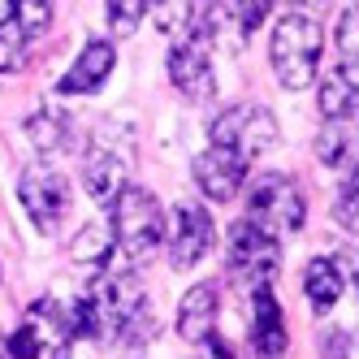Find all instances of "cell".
Masks as SVG:
<instances>
[{"mask_svg":"<svg viewBox=\"0 0 359 359\" xmlns=\"http://www.w3.org/2000/svg\"><path fill=\"white\" fill-rule=\"evenodd\" d=\"M69 320L74 333H87L95 342H126V346H147L161 333V320L130 273L91 277V286L69 307Z\"/></svg>","mask_w":359,"mask_h":359,"instance_id":"cell-1","label":"cell"},{"mask_svg":"<svg viewBox=\"0 0 359 359\" xmlns=\"http://www.w3.org/2000/svg\"><path fill=\"white\" fill-rule=\"evenodd\" d=\"M113 247H121V255L130 264H147L156 247L165 243V208L161 199L143 191V187H121L113 195Z\"/></svg>","mask_w":359,"mask_h":359,"instance_id":"cell-2","label":"cell"},{"mask_svg":"<svg viewBox=\"0 0 359 359\" xmlns=\"http://www.w3.org/2000/svg\"><path fill=\"white\" fill-rule=\"evenodd\" d=\"M320 48H325V35H320L316 22L307 13H286L277 22L273 39H269V61H273L277 83L286 91H303L307 83L316 79Z\"/></svg>","mask_w":359,"mask_h":359,"instance_id":"cell-3","label":"cell"},{"mask_svg":"<svg viewBox=\"0 0 359 359\" xmlns=\"http://www.w3.org/2000/svg\"><path fill=\"white\" fill-rule=\"evenodd\" d=\"M303 217H307V199L294 187V177H286V173H260L251 182L247 221L255 229H264L269 238H281V234L303 229Z\"/></svg>","mask_w":359,"mask_h":359,"instance_id":"cell-4","label":"cell"},{"mask_svg":"<svg viewBox=\"0 0 359 359\" xmlns=\"http://www.w3.org/2000/svg\"><path fill=\"white\" fill-rule=\"evenodd\" d=\"M74 338L79 333H74L69 307L39 299V303H31L22 329L9 333V359H69Z\"/></svg>","mask_w":359,"mask_h":359,"instance_id":"cell-5","label":"cell"},{"mask_svg":"<svg viewBox=\"0 0 359 359\" xmlns=\"http://www.w3.org/2000/svg\"><path fill=\"white\" fill-rule=\"evenodd\" d=\"M277 143V121L269 109L260 104H229L217 121H212V147L229 151V156H238L247 169L251 161L260 156V151H269Z\"/></svg>","mask_w":359,"mask_h":359,"instance_id":"cell-6","label":"cell"},{"mask_svg":"<svg viewBox=\"0 0 359 359\" xmlns=\"http://www.w3.org/2000/svg\"><path fill=\"white\" fill-rule=\"evenodd\" d=\"M277 238H269L264 229H255L251 221H238L229 225V243H225V264H229V277L238 286H251V290H269V277L277 273Z\"/></svg>","mask_w":359,"mask_h":359,"instance_id":"cell-7","label":"cell"},{"mask_svg":"<svg viewBox=\"0 0 359 359\" xmlns=\"http://www.w3.org/2000/svg\"><path fill=\"white\" fill-rule=\"evenodd\" d=\"M18 199H22V208H27V217L35 221L39 234H53L61 225V217H65V208H69V187H65V177L57 169L31 165L18 177Z\"/></svg>","mask_w":359,"mask_h":359,"instance_id":"cell-8","label":"cell"},{"mask_svg":"<svg viewBox=\"0 0 359 359\" xmlns=\"http://www.w3.org/2000/svg\"><path fill=\"white\" fill-rule=\"evenodd\" d=\"M208 39H203V31H191L173 43L169 53V79L173 87L182 91L187 100H208L217 91V79H212V57H208Z\"/></svg>","mask_w":359,"mask_h":359,"instance_id":"cell-9","label":"cell"},{"mask_svg":"<svg viewBox=\"0 0 359 359\" xmlns=\"http://www.w3.org/2000/svg\"><path fill=\"white\" fill-rule=\"evenodd\" d=\"M126 169H130V151H126L113 139V130L104 126V130L91 139L87 156H83V182H87V191L95 199H113L121 191V182H126Z\"/></svg>","mask_w":359,"mask_h":359,"instance_id":"cell-10","label":"cell"},{"mask_svg":"<svg viewBox=\"0 0 359 359\" xmlns=\"http://www.w3.org/2000/svg\"><path fill=\"white\" fill-rule=\"evenodd\" d=\"M212 247V217L199 208V203H182L173 212V243H169V264L177 273L195 269Z\"/></svg>","mask_w":359,"mask_h":359,"instance_id":"cell-11","label":"cell"},{"mask_svg":"<svg viewBox=\"0 0 359 359\" xmlns=\"http://www.w3.org/2000/svg\"><path fill=\"white\" fill-rule=\"evenodd\" d=\"M243 177H247V165L238 156H229V151H221V147H208V151L195 156V182H199L203 195L217 199V203L234 199L238 187H243Z\"/></svg>","mask_w":359,"mask_h":359,"instance_id":"cell-12","label":"cell"},{"mask_svg":"<svg viewBox=\"0 0 359 359\" xmlns=\"http://www.w3.org/2000/svg\"><path fill=\"white\" fill-rule=\"evenodd\" d=\"M251 346H255V359H286V320H281V307L269 290H255V307H251Z\"/></svg>","mask_w":359,"mask_h":359,"instance_id":"cell-13","label":"cell"},{"mask_svg":"<svg viewBox=\"0 0 359 359\" xmlns=\"http://www.w3.org/2000/svg\"><path fill=\"white\" fill-rule=\"evenodd\" d=\"M113 61H117L113 43H109V39H91L83 53H79V61H74V69L57 83V91H61V95H83V91H95V87L113 74Z\"/></svg>","mask_w":359,"mask_h":359,"instance_id":"cell-14","label":"cell"},{"mask_svg":"<svg viewBox=\"0 0 359 359\" xmlns=\"http://www.w3.org/2000/svg\"><path fill=\"white\" fill-rule=\"evenodd\" d=\"M177 333L199 346L203 338H212L217 333V290L212 286H191L182 307H177Z\"/></svg>","mask_w":359,"mask_h":359,"instance_id":"cell-15","label":"cell"},{"mask_svg":"<svg viewBox=\"0 0 359 359\" xmlns=\"http://www.w3.org/2000/svg\"><path fill=\"white\" fill-rule=\"evenodd\" d=\"M355 100H359V79H355V65H338L329 69V79L320 83V113L329 121H342L355 113Z\"/></svg>","mask_w":359,"mask_h":359,"instance_id":"cell-16","label":"cell"},{"mask_svg":"<svg viewBox=\"0 0 359 359\" xmlns=\"http://www.w3.org/2000/svg\"><path fill=\"white\" fill-rule=\"evenodd\" d=\"M342 286L346 281L338 273V260H329V255H316V260L303 269V290H307V299H312L316 312H329V307L338 303Z\"/></svg>","mask_w":359,"mask_h":359,"instance_id":"cell-17","label":"cell"},{"mask_svg":"<svg viewBox=\"0 0 359 359\" xmlns=\"http://www.w3.org/2000/svg\"><path fill=\"white\" fill-rule=\"evenodd\" d=\"M113 234H109V225H87L79 238L69 243V255H74V264H87L95 273H104V264L113 260Z\"/></svg>","mask_w":359,"mask_h":359,"instance_id":"cell-18","label":"cell"},{"mask_svg":"<svg viewBox=\"0 0 359 359\" xmlns=\"http://www.w3.org/2000/svg\"><path fill=\"white\" fill-rule=\"evenodd\" d=\"M27 135L39 151H65L69 147V121L57 109H39L27 117Z\"/></svg>","mask_w":359,"mask_h":359,"instance_id":"cell-19","label":"cell"},{"mask_svg":"<svg viewBox=\"0 0 359 359\" xmlns=\"http://www.w3.org/2000/svg\"><path fill=\"white\" fill-rule=\"evenodd\" d=\"M316 156H320V165H346L351 169V139L338 130V126H325L320 130V139H316Z\"/></svg>","mask_w":359,"mask_h":359,"instance_id":"cell-20","label":"cell"},{"mask_svg":"<svg viewBox=\"0 0 359 359\" xmlns=\"http://www.w3.org/2000/svg\"><path fill=\"white\" fill-rule=\"evenodd\" d=\"M143 13H147V5H135V0H126V5H109V22H113L117 35H135Z\"/></svg>","mask_w":359,"mask_h":359,"instance_id":"cell-21","label":"cell"},{"mask_svg":"<svg viewBox=\"0 0 359 359\" xmlns=\"http://www.w3.org/2000/svg\"><path fill=\"white\" fill-rule=\"evenodd\" d=\"M333 217H338V225L355 229V177L346 173V182H342V195H338V208H333Z\"/></svg>","mask_w":359,"mask_h":359,"instance_id":"cell-22","label":"cell"},{"mask_svg":"<svg viewBox=\"0 0 359 359\" xmlns=\"http://www.w3.org/2000/svg\"><path fill=\"white\" fill-rule=\"evenodd\" d=\"M338 48H342V65H355V9H346L338 18Z\"/></svg>","mask_w":359,"mask_h":359,"instance_id":"cell-23","label":"cell"},{"mask_svg":"<svg viewBox=\"0 0 359 359\" xmlns=\"http://www.w3.org/2000/svg\"><path fill=\"white\" fill-rule=\"evenodd\" d=\"M195 359H234V346H229V342H221L217 333H212V338H203V342H199Z\"/></svg>","mask_w":359,"mask_h":359,"instance_id":"cell-24","label":"cell"},{"mask_svg":"<svg viewBox=\"0 0 359 359\" xmlns=\"http://www.w3.org/2000/svg\"><path fill=\"white\" fill-rule=\"evenodd\" d=\"M346 351H351V333L346 329H333L329 338H325V359H346Z\"/></svg>","mask_w":359,"mask_h":359,"instance_id":"cell-25","label":"cell"},{"mask_svg":"<svg viewBox=\"0 0 359 359\" xmlns=\"http://www.w3.org/2000/svg\"><path fill=\"white\" fill-rule=\"evenodd\" d=\"M0 359H9V338L0 333Z\"/></svg>","mask_w":359,"mask_h":359,"instance_id":"cell-26","label":"cell"}]
</instances>
